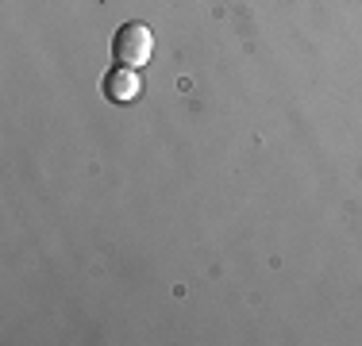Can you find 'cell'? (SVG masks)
Here are the masks:
<instances>
[{"mask_svg": "<svg viewBox=\"0 0 362 346\" xmlns=\"http://www.w3.org/2000/svg\"><path fill=\"white\" fill-rule=\"evenodd\" d=\"M151 54H154V31L146 28V23L132 20V23H124V28H116V35H112V58H116L119 66L139 69V66L151 62Z\"/></svg>", "mask_w": 362, "mask_h": 346, "instance_id": "cell-1", "label": "cell"}, {"mask_svg": "<svg viewBox=\"0 0 362 346\" xmlns=\"http://www.w3.org/2000/svg\"><path fill=\"white\" fill-rule=\"evenodd\" d=\"M139 69H132V66H112L108 69V77H105V97L112 104H127V100H135L139 97Z\"/></svg>", "mask_w": 362, "mask_h": 346, "instance_id": "cell-2", "label": "cell"}]
</instances>
